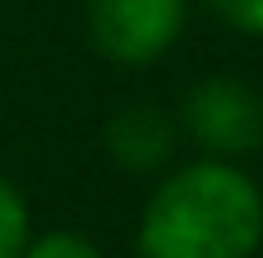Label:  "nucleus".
I'll use <instances>...</instances> for the list:
<instances>
[{
	"label": "nucleus",
	"instance_id": "nucleus-1",
	"mask_svg": "<svg viewBox=\"0 0 263 258\" xmlns=\"http://www.w3.org/2000/svg\"><path fill=\"white\" fill-rule=\"evenodd\" d=\"M263 245V189L240 162L194 157L166 171L139 212L143 258H254Z\"/></svg>",
	"mask_w": 263,
	"mask_h": 258
},
{
	"label": "nucleus",
	"instance_id": "nucleus-2",
	"mask_svg": "<svg viewBox=\"0 0 263 258\" xmlns=\"http://www.w3.org/2000/svg\"><path fill=\"white\" fill-rule=\"evenodd\" d=\"M176 125L199 157L245 162L263 148V92L236 74H208L185 92Z\"/></svg>",
	"mask_w": 263,
	"mask_h": 258
},
{
	"label": "nucleus",
	"instance_id": "nucleus-3",
	"mask_svg": "<svg viewBox=\"0 0 263 258\" xmlns=\"http://www.w3.org/2000/svg\"><path fill=\"white\" fill-rule=\"evenodd\" d=\"M88 42L102 60L139 69L162 60L185 23H190V0H88Z\"/></svg>",
	"mask_w": 263,
	"mask_h": 258
},
{
	"label": "nucleus",
	"instance_id": "nucleus-4",
	"mask_svg": "<svg viewBox=\"0 0 263 258\" xmlns=\"http://www.w3.org/2000/svg\"><path fill=\"white\" fill-rule=\"evenodd\" d=\"M180 125L157 102H129L106 120V157L129 175H157L176 162Z\"/></svg>",
	"mask_w": 263,
	"mask_h": 258
},
{
	"label": "nucleus",
	"instance_id": "nucleus-5",
	"mask_svg": "<svg viewBox=\"0 0 263 258\" xmlns=\"http://www.w3.org/2000/svg\"><path fill=\"white\" fill-rule=\"evenodd\" d=\"M32 235V212L28 199L18 194V185L0 171V258H18Z\"/></svg>",
	"mask_w": 263,
	"mask_h": 258
},
{
	"label": "nucleus",
	"instance_id": "nucleus-6",
	"mask_svg": "<svg viewBox=\"0 0 263 258\" xmlns=\"http://www.w3.org/2000/svg\"><path fill=\"white\" fill-rule=\"evenodd\" d=\"M18 258H102V249L79 231H46V235H28Z\"/></svg>",
	"mask_w": 263,
	"mask_h": 258
},
{
	"label": "nucleus",
	"instance_id": "nucleus-7",
	"mask_svg": "<svg viewBox=\"0 0 263 258\" xmlns=\"http://www.w3.org/2000/svg\"><path fill=\"white\" fill-rule=\"evenodd\" d=\"M217 23H227L240 37H263V0H203Z\"/></svg>",
	"mask_w": 263,
	"mask_h": 258
},
{
	"label": "nucleus",
	"instance_id": "nucleus-8",
	"mask_svg": "<svg viewBox=\"0 0 263 258\" xmlns=\"http://www.w3.org/2000/svg\"><path fill=\"white\" fill-rule=\"evenodd\" d=\"M139 258H143V254H139Z\"/></svg>",
	"mask_w": 263,
	"mask_h": 258
}]
</instances>
